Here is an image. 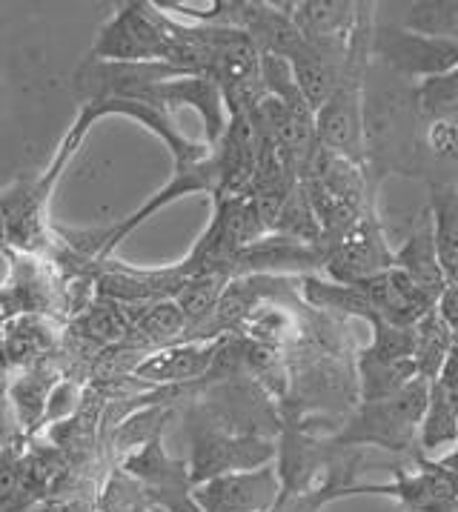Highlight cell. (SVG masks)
<instances>
[{
	"instance_id": "obj_8",
	"label": "cell",
	"mask_w": 458,
	"mask_h": 512,
	"mask_svg": "<svg viewBox=\"0 0 458 512\" xmlns=\"http://www.w3.org/2000/svg\"><path fill=\"white\" fill-rule=\"evenodd\" d=\"M227 338L229 335L207 338V341H178V344L155 349L135 364L132 378L141 381L144 387H158V390L164 387L175 390L192 381H204L215 367Z\"/></svg>"
},
{
	"instance_id": "obj_15",
	"label": "cell",
	"mask_w": 458,
	"mask_h": 512,
	"mask_svg": "<svg viewBox=\"0 0 458 512\" xmlns=\"http://www.w3.org/2000/svg\"><path fill=\"white\" fill-rule=\"evenodd\" d=\"M358 21V3L350 0H304L292 3V23L301 38L315 46H347Z\"/></svg>"
},
{
	"instance_id": "obj_3",
	"label": "cell",
	"mask_w": 458,
	"mask_h": 512,
	"mask_svg": "<svg viewBox=\"0 0 458 512\" xmlns=\"http://www.w3.org/2000/svg\"><path fill=\"white\" fill-rule=\"evenodd\" d=\"M175 52V21L155 3H124L98 29L86 58L106 63H169Z\"/></svg>"
},
{
	"instance_id": "obj_18",
	"label": "cell",
	"mask_w": 458,
	"mask_h": 512,
	"mask_svg": "<svg viewBox=\"0 0 458 512\" xmlns=\"http://www.w3.org/2000/svg\"><path fill=\"white\" fill-rule=\"evenodd\" d=\"M227 272H198L187 278V284L175 295V304L187 318V338L184 341H201L204 329L212 321L215 309L221 304L229 287Z\"/></svg>"
},
{
	"instance_id": "obj_23",
	"label": "cell",
	"mask_w": 458,
	"mask_h": 512,
	"mask_svg": "<svg viewBox=\"0 0 458 512\" xmlns=\"http://www.w3.org/2000/svg\"><path fill=\"white\" fill-rule=\"evenodd\" d=\"M270 232L275 235H284V238H292V241H301V244L321 246L324 235H321V226L315 221V212L301 184L292 189V195L287 198V204L281 206L275 224H272ZM324 249V246H321Z\"/></svg>"
},
{
	"instance_id": "obj_30",
	"label": "cell",
	"mask_w": 458,
	"mask_h": 512,
	"mask_svg": "<svg viewBox=\"0 0 458 512\" xmlns=\"http://www.w3.org/2000/svg\"><path fill=\"white\" fill-rule=\"evenodd\" d=\"M12 318H9V309H6V301H3V292H0V335H3V329L9 324Z\"/></svg>"
},
{
	"instance_id": "obj_13",
	"label": "cell",
	"mask_w": 458,
	"mask_h": 512,
	"mask_svg": "<svg viewBox=\"0 0 458 512\" xmlns=\"http://www.w3.org/2000/svg\"><path fill=\"white\" fill-rule=\"evenodd\" d=\"M364 289V295L370 298L375 315L390 324V327L413 329L427 315L436 309V301L430 295H424L421 289L401 272V269H387L381 275H375L364 284H355Z\"/></svg>"
},
{
	"instance_id": "obj_16",
	"label": "cell",
	"mask_w": 458,
	"mask_h": 512,
	"mask_svg": "<svg viewBox=\"0 0 458 512\" xmlns=\"http://www.w3.org/2000/svg\"><path fill=\"white\" fill-rule=\"evenodd\" d=\"M427 215L433 224V244L444 281L447 287H458V184L433 181Z\"/></svg>"
},
{
	"instance_id": "obj_7",
	"label": "cell",
	"mask_w": 458,
	"mask_h": 512,
	"mask_svg": "<svg viewBox=\"0 0 458 512\" xmlns=\"http://www.w3.org/2000/svg\"><path fill=\"white\" fill-rule=\"evenodd\" d=\"M393 267H396V252L387 244V235H384V226H381L375 206H370L327 249L324 275L333 284L355 287V284H364V281H370V278Z\"/></svg>"
},
{
	"instance_id": "obj_27",
	"label": "cell",
	"mask_w": 458,
	"mask_h": 512,
	"mask_svg": "<svg viewBox=\"0 0 458 512\" xmlns=\"http://www.w3.org/2000/svg\"><path fill=\"white\" fill-rule=\"evenodd\" d=\"M18 435H21V430H18V421H15L12 404H9V398L0 392V450H3L9 441H15Z\"/></svg>"
},
{
	"instance_id": "obj_14",
	"label": "cell",
	"mask_w": 458,
	"mask_h": 512,
	"mask_svg": "<svg viewBox=\"0 0 458 512\" xmlns=\"http://www.w3.org/2000/svg\"><path fill=\"white\" fill-rule=\"evenodd\" d=\"M61 381V372L52 364V358L38 361V364H32V367L26 369H18V375L9 381L6 398L12 404L21 435L32 438L46 424L49 398H52V392H55V387Z\"/></svg>"
},
{
	"instance_id": "obj_20",
	"label": "cell",
	"mask_w": 458,
	"mask_h": 512,
	"mask_svg": "<svg viewBox=\"0 0 458 512\" xmlns=\"http://www.w3.org/2000/svg\"><path fill=\"white\" fill-rule=\"evenodd\" d=\"M458 444V415L450 395L444 387L433 381L430 384V398H427V410L418 424V452L427 458L430 452L441 447H453Z\"/></svg>"
},
{
	"instance_id": "obj_31",
	"label": "cell",
	"mask_w": 458,
	"mask_h": 512,
	"mask_svg": "<svg viewBox=\"0 0 458 512\" xmlns=\"http://www.w3.org/2000/svg\"><path fill=\"white\" fill-rule=\"evenodd\" d=\"M6 244V218H3V201H0V246Z\"/></svg>"
},
{
	"instance_id": "obj_25",
	"label": "cell",
	"mask_w": 458,
	"mask_h": 512,
	"mask_svg": "<svg viewBox=\"0 0 458 512\" xmlns=\"http://www.w3.org/2000/svg\"><path fill=\"white\" fill-rule=\"evenodd\" d=\"M78 395H81V390L75 387V381L72 378H63L61 384L55 387V392H52V398H49L46 424H58L61 418L75 415V410H78Z\"/></svg>"
},
{
	"instance_id": "obj_5",
	"label": "cell",
	"mask_w": 458,
	"mask_h": 512,
	"mask_svg": "<svg viewBox=\"0 0 458 512\" xmlns=\"http://www.w3.org/2000/svg\"><path fill=\"white\" fill-rule=\"evenodd\" d=\"M370 58L381 61L396 78L427 81L458 66V41L424 38L401 29L398 23L375 21L370 35Z\"/></svg>"
},
{
	"instance_id": "obj_26",
	"label": "cell",
	"mask_w": 458,
	"mask_h": 512,
	"mask_svg": "<svg viewBox=\"0 0 458 512\" xmlns=\"http://www.w3.org/2000/svg\"><path fill=\"white\" fill-rule=\"evenodd\" d=\"M436 312L447 327L458 332V287H447L441 292V298L436 301Z\"/></svg>"
},
{
	"instance_id": "obj_33",
	"label": "cell",
	"mask_w": 458,
	"mask_h": 512,
	"mask_svg": "<svg viewBox=\"0 0 458 512\" xmlns=\"http://www.w3.org/2000/svg\"><path fill=\"white\" fill-rule=\"evenodd\" d=\"M152 512H161V510H152Z\"/></svg>"
},
{
	"instance_id": "obj_10",
	"label": "cell",
	"mask_w": 458,
	"mask_h": 512,
	"mask_svg": "<svg viewBox=\"0 0 458 512\" xmlns=\"http://www.w3.org/2000/svg\"><path fill=\"white\" fill-rule=\"evenodd\" d=\"M327 252L321 246L301 244L284 235L267 232L264 238H258L255 244L241 249L229 267L232 278H247V275H270V278H304L324 272Z\"/></svg>"
},
{
	"instance_id": "obj_6",
	"label": "cell",
	"mask_w": 458,
	"mask_h": 512,
	"mask_svg": "<svg viewBox=\"0 0 458 512\" xmlns=\"http://www.w3.org/2000/svg\"><path fill=\"white\" fill-rule=\"evenodd\" d=\"M0 252L12 261L9 281L0 287L9 318L35 315V318H66L69 315V278H61V269L38 255H23L0 246Z\"/></svg>"
},
{
	"instance_id": "obj_9",
	"label": "cell",
	"mask_w": 458,
	"mask_h": 512,
	"mask_svg": "<svg viewBox=\"0 0 458 512\" xmlns=\"http://www.w3.org/2000/svg\"><path fill=\"white\" fill-rule=\"evenodd\" d=\"M281 495V478L275 464L261 470L229 472L192 487L201 512H270Z\"/></svg>"
},
{
	"instance_id": "obj_2",
	"label": "cell",
	"mask_w": 458,
	"mask_h": 512,
	"mask_svg": "<svg viewBox=\"0 0 458 512\" xmlns=\"http://www.w3.org/2000/svg\"><path fill=\"white\" fill-rule=\"evenodd\" d=\"M430 384L416 378L410 387L384 398V401H358L355 410L344 418L341 430L327 441L333 447H378L387 452H413L418 424L427 410Z\"/></svg>"
},
{
	"instance_id": "obj_28",
	"label": "cell",
	"mask_w": 458,
	"mask_h": 512,
	"mask_svg": "<svg viewBox=\"0 0 458 512\" xmlns=\"http://www.w3.org/2000/svg\"><path fill=\"white\" fill-rule=\"evenodd\" d=\"M436 381L444 387L447 395H458V347L450 349V355H447V361H444Z\"/></svg>"
},
{
	"instance_id": "obj_29",
	"label": "cell",
	"mask_w": 458,
	"mask_h": 512,
	"mask_svg": "<svg viewBox=\"0 0 458 512\" xmlns=\"http://www.w3.org/2000/svg\"><path fill=\"white\" fill-rule=\"evenodd\" d=\"M29 512H63L61 507H58V501H52V498H43V501H38L35 507Z\"/></svg>"
},
{
	"instance_id": "obj_17",
	"label": "cell",
	"mask_w": 458,
	"mask_h": 512,
	"mask_svg": "<svg viewBox=\"0 0 458 512\" xmlns=\"http://www.w3.org/2000/svg\"><path fill=\"white\" fill-rule=\"evenodd\" d=\"M396 269H401L424 295H430L433 301L441 298V292L447 289L444 272L438 264L436 244H433V224L430 215H424L410 232V238L396 249Z\"/></svg>"
},
{
	"instance_id": "obj_12",
	"label": "cell",
	"mask_w": 458,
	"mask_h": 512,
	"mask_svg": "<svg viewBox=\"0 0 458 512\" xmlns=\"http://www.w3.org/2000/svg\"><path fill=\"white\" fill-rule=\"evenodd\" d=\"M218 166V198H244L250 195L255 166H258V132L250 121V112L227 115V129L221 141L212 146Z\"/></svg>"
},
{
	"instance_id": "obj_1",
	"label": "cell",
	"mask_w": 458,
	"mask_h": 512,
	"mask_svg": "<svg viewBox=\"0 0 458 512\" xmlns=\"http://www.w3.org/2000/svg\"><path fill=\"white\" fill-rule=\"evenodd\" d=\"M95 123L86 118L84 112H78V118L72 123V129L63 135L61 146L52 158V164L43 169L35 178H21L18 184H12L6 192H0L3 201V218H6V249H15L23 255H38L52 261L55 249L61 246L58 229L49 221V204H52V192L61 181L66 164L78 155V149L86 141L89 129Z\"/></svg>"
},
{
	"instance_id": "obj_21",
	"label": "cell",
	"mask_w": 458,
	"mask_h": 512,
	"mask_svg": "<svg viewBox=\"0 0 458 512\" xmlns=\"http://www.w3.org/2000/svg\"><path fill=\"white\" fill-rule=\"evenodd\" d=\"M416 367H418V378L424 381H436L438 372L444 367L450 349L456 347V332L447 327L438 312H427L416 327Z\"/></svg>"
},
{
	"instance_id": "obj_24",
	"label": "cell",
	"mask_w": 458,
	"mask_h": 512,
	"mask_svg": "<svg viewBox=\"0 0 458 512\" xmlns=\"http://www.w3.org/2000/svg\"><path fill=\"white\" fill-rule=\"evenodd\" d=\"M416 103L421 118L436 121L441 115H450L458 109V66L427 81L416 83Z\"/></svg>"
},
{
	"instance_id": "obj_4",
	"label": "cell",
	"mask_w": 458,
	"mask_h": 512,
	"mask_svg": "<svg viewBox=\"0 0 458 512\" xmlns=\"http://www.w3.org/2000/svg\"><path fill=\"white\" fill-rule=\"evenodd\" d=\"M189 438H192V452H189L187 464L192 487L218 475H229V472L261 470L267 464H275L278 458V444L272 438L229 435V432L209 427L204 421L192 424Z\"/></svg>"
},
{
	"instance_id": "obj_19",
	"label": "cell",
	"mask_w": 458,
	"mask_h": 512,
	"mask_svg": "<svg viewBox=\"0 0 458 512\" xmlns=\"http://www.w3.org/2000/svg\"><path fill=\"white\" fill-rule=\"evenodd\" d=\"M355 378H358V401H384L416 381V358L375 361L358 349L355 352Z\"/></svg>"
},
{
	"instance_id": "obj_22",
	"label": "cell",
	"mask_w": 458,
	"mask_h": 512,
	"mask_svg": "<svg viewBox=\"0 0 458 512\" xmlns=\"http://www.w3.org/2000/svg\"><path fill=\"white\" fill-rule=\"evenodd\" d=\"M407 32L424 38L458 41V0H418L404 6V18L398 23Z\"/></svg>"
},
{
	"instance_id": "obj_32",
	"label": "cell",
	"mask_w": 458,
	"mask_h": 512,
	"mask_svg": "<svg viewBox=\"0 0 458 512\" xmlns=\"http://www.w3.org/2000/svg\"><path fill=\"white\" fill-rule=\"evenodd\" d=\"M453 338H456V347H458V332H456V335H453Z\"/></svg>"
},
{
	"instance_id": "obj_11",
	"label": "cell",
	"mask_w": 458,
	"mask_h": 512,
	"mask_svg": "<svg viewBox=\"0 0 458 512\" xmlns=\"http://www.w3.org/2000/svg\"><path fill=\"white\" fill-rule=\"evenodd\" d=\"M132 101L158 106L169 115L178 106H192L204 121V135H207L209 146L218 144L224 129H227V106H224L221 86L207 75H184V78H175V81L155 83V86L144 89L141 95H135Z\"/></svg>"
}]
</instances>
